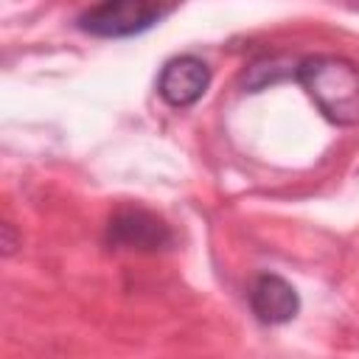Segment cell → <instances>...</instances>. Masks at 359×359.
I'll list each match as a JSON object with an SVG mask.
<instances>
[{
	"label": "cell",
	"mask_w": 359,
	"mask_h": 359,
	"mask_svg": "<svg viewBox=\"0 0 359 359\" xmlns=\"http://www.w3.org/2000/svg\"><path fill=\"white\" fill-rule=\"evenodd\" d=\"M247 297H250L252 314L261 323H266V325H283V323L294 320L297 311H300V294H297V289L286 278H280L275 272H261L250 283Z\"/></svg>",
	"instance_id": "5b68a950"
},
{
	"label": "cell",
	"mask_w": 359,
	"mask_h": 359,
	"mask_svg": "<svg viewBox=\"0 0 359 359\" xmlns=\"http://www.w3.org/2000/svg\"><path fill=\"white\" fill-rule=\"evenodd\" d=\"M286 79H294V62L289 59H278V56H269V59H258L252 62L244 76H241V87L247 93H258V90H266L278 81H286Z\"/></svg>",
	"instance_id": "8992f818"
},
{
	"label": "cell",
	"mask_w": 359,
	"mask_h": 359,
	"mask_svg": "<svg viewBox=\"0 0 359 359\" xmlns=\"http://www.w3.org/2000/svg\"><path fill=\"white\" fill-rule=\"evenodd\" d=\"M174 6L146 3V0H107L84 8L76 17L79 31L101 39H126L154 28L163 17H168Z\"/></svg>",
	"instance_id": "7a4b0ae2"
},
{
	"label": "cell",
	"mask_w": 359,
	"mask_h": 359,
	"mask_svg": "<svg viewBox=\"0 0 359 359\" xmlns=\"http://www.w3.org/2000/svg\"><path fill=\"white\" fill-rule=\"evenodd\" d=\"M208 87H210V67L205 59H199L194 53H182V56L168 59L160 70V79H157L160 98L177 109L194 107L205 95Z\"/></svg>",
	"instance_id": "277c9868"
},
{
	"label": "cell",
	"mask_w": 359,
	"mask_h": 359,
	"mask_svg": "<svg viewBox=\"0 0 359 359\" xmlns=\"http://www.w3.org/2000/svg\"><path fill=\"white\" fill-rule=\"evenodd\" d=\"M294 81L309 93L323 118L337 126L359 123V65L345 56H303L294 62Z\"/></svg>",
	"instance_id": "6da1fadb"
},
{
	"label": "cell",
	"mask_w": 359,
	"mask_h": 359,
	"mask_svg": "<svg viewBox=\"0 0 359 359\" xmlns=\"http://www.w3.org/2000/svg\"><path fill=\"white\" fill-rule=\"evenodd\" d=\"M107 241L121 250L157 252L171 247L174 233L157 213L146 208H121L107 224Z\"/></svg>",
	"instance_id": "3957f363"
}]
</instances>
